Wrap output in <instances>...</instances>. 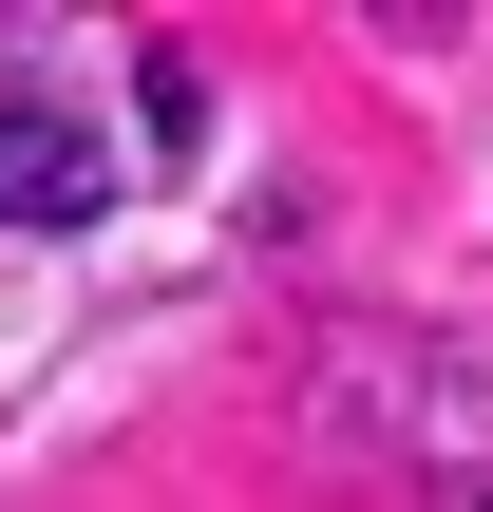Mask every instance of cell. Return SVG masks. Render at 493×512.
Instances as JSON below:
<instances>
[{
	"label": "cell",
	"mask_w": 493,
	"mask_h": 512,
	"mask_svg": "<svg viewBox=\"0 0 493 512\" xmlns=\"http://www.w3.org/2000/svg\"><path fill=\"white\" fill-rule=\"evenodd\" d=\"M95 209H114L95 114H57L38 76H0V228H95Z\"/></svg>",
	"instance_id": "obj_1"
}]
</instances>
